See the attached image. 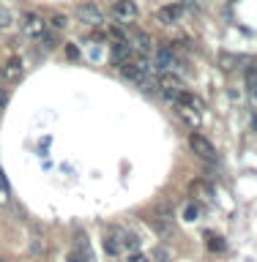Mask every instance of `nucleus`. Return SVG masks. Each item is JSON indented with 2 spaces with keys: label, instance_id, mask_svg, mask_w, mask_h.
Masks as SVG:
<instances>
[{
  "label": "nucleus",
  "instance_id": "obj_30",
  "mask_svg": "<svg viewBox=\"0 0 257 262\" xmlns=\"http://www.w3.org/2000/svg\"><path fill=\"white\" fill-rule=\"evenodd\" d=\"M249 90H252V101H254V104H257V85H252V88H249Z\"/></svg>",
  "mask_w": 257,
  "mask_h": 262
},
{
  "label": "nucleus",
  "instance_id": "obj_11",
  "mask_svg": "<svg viewBox=\"0 0 257 262\" xmlns=\"http://www.w3.org/2000/svg\"><path fill=\"white\" fill-rule=\"evenodd\" d=\"M189 194H192V200H211L213 188H211V183H205V180H192V183H189Z\"/></svg>",
  "mask_w": 257,
  "mask_h": 262
},
{
  "label": "nucleus",
  "instance_id": "obj_3",
  "mask_svg": "<svg viewBox=\"0 0 257 262\" xmlns=\"http://www.w3.org/2000/svg\"><path fill=\"white\" fill-rule=\"evenodd\" d=\"M156 85L162 88V93L167 96L170 101H175V98L186 90V88H184V82H181V77H178V74H172V71H162V74H159V79H156Z\"/></svg>",
  "mask_w": 257,
  "mask_h": 262
},
{
  "label": "nucleus",
  "instance_id": "obj_32",
  "mask_svg": "<svg viewBox=\"0 0 257 262\" xmlns=\"http://www.w3.org/2000/svg\"><path fill=\"white\" fill-rule=\"evenodd\" d=\"M0 262H8V259H6V257H0Z\"/></svg>",
  "mask_w": 257,
  "mask_h": 262
},
{
  "label": "nucleus",
  "instance_id": "obj_27",
  "mask_svg": "<svg viewBox=\"0 0 257 262\" xmlns=\"http://www.w3.org/2000/svg\"><path fill=\"white\" fill-rule=\"evenodd\" d=\"M129 262H151V257H145V254L134 251V254H129Z\"/></svg>",
  "mask_w": 257,
  "mask_h": 262
},
{
  "label": "nucleus",
  "instance_id": "obj_2",
  "mask_svg": "<svg viewBox=\"0 0 257 262\" xmlns=\"http://www.w3.org/2000/svg\"><path fill=\"white\" fill-rule=\"evenodd\" d=\"M126 41H129V47L134 49V52L148 55V57H151V55H153V49H156L153 38L148 36L145 30H140V28H129V30H126Z\"/></svg>",
  "mask_w": 257,
  "mask_h": 262
},
{
  "label": "nucleus",
  "instance_id": "obj_24",
  "mask_svg": "<svg viewBox=\"0 0 257 262\" xmlns=\"http://www.w3.org/2000/svg\"><path fill=\"white\" fill-rule=\"evenodd\" d=\"M66 262H93V259H88V257H82L80 251H71L69 257H66Z\"/></svg>",
  "mask_w": 257,
  "mask_h": 262
},
{
  "label": "nucleus",
  "instance_id": "obj_23",
  "mask_svg": "<svg viewBox=\"0 0 257 262\" xmlns=\"http://www.w3.org/2000/svg\"><path fill=\"white\" fill-rule=\"evenodd\" d=\"M44 254H47V246H44V241L36 237V241H33V257H44Z\"/></svg>",
  "mask_w": 257,
  "mask_h": 262
},
{
  "label": "nucleus",
  "instance_id": "obj_21",
  "mask_svg": "<svg viewBox=\"0 0 257 262\" xmlns=\"http://www.w3.org/2000/svg\"><path fill=\"white\" fill-rule=\"evenodd\" d=\"M41 44H44L47 52H52V49L57 47V36L55 33H44V36H41Z\"/></svg>",
  "mask_w": 257,
  "mask_h": 262
},
{
  "label": "nucleus",
  "instance_id": "obj_14",
  "mask_svg": "<svg viewBox=\"0 0 257 262\" xmlns=\"http://www.w3.org/2000/svg\"><path fill=\"white\" fill-rule=\"evenodd\" d=\"M175 106H178V115H181V118H184L192 128L200 126V112H197V110H192V106H184V104H175Z\"/></svg>",
  "mask_w": 257,
  "mask_h": 262
},
{
  "label": "nucleus",
  "instance_id": "obj_18",
  "mask_svg": "<svg viewBox=\"0 0 257 262\" xmlns=\"http://www.w3.org/2000/svg\"><path fill=\"white\" fill-rule=\"evenodd\" d=\"M123 249H126L129 254L140 251V237H137V235H129V232H126V237H123Z\"/></svg>",
  "mask_w": 257,
  "mask_h": 262
},
{
  "label": "nucleus",
  "instance_id": "obj_31",
  "mask_svg": "<svg viewBox=\"0 0 257 262\" xmlns=\"http://www.w3.org/2000/svg\"><path fill=\"white\" fill-rule=\"evenodd\" d=\"M6 79V74H3V69H0V82H3Z\"/></svg>",
  "mask_w": 257,
  "mask_h": 262
},
{
  "label": "nucleus",
  "instance_id": "obj_16",
  "mask_svg": "<svg viewBox=\"0 0 257 262\" xmlns=\"http://www.w3.org/2000/svg\"><path fill=\"white\" fill-rule=\"evenodd\" d=\"M74 251H80L82 257H88V259H93V254H90V243H88V235H77L74 237Z\"/></svg>",
  "mask_w": 257,
  "mask_h": 262
},
{
  "label": "nucleus",
  "instance_id": "obj_26",
  "mask_svg": "<svg viewBox=\"0 0 257 262\" xmlns=\"http://www.w3.org/2000/svg\"><path fill=\"white\" fill-rule=\"evenodd\" d=\"M8 205V188H6V183H0V208H6Z\"/></svg>",
  "mask_w": 257,
  "mask_h": 262
},
{
  "label": "nucleus",
  "instance_id": "obj_20",
  "mask_svg": "<svg viewBox=\"0 0 257 262\" xmlns=\"http://www.w3.org/2000/svg\"><path fill=\"white\" fill-rule=\"evenodd\" d=\"M151 259H156V262H170V251L164 249V246H156V249H151Z\"/></svg>",
  "mask_w": 257,
  "mask_h": 262
},
{
  "label": "nucleus",
  "instance_id": "obj_22",
  "mask_svg": "<svg viewBox=\"0 0 257 262\" xmlns=\"http://www.w3.org/2000/svg\"><path fill=\"white\" fill-rule=\"evenodd\" d=\"M197 216H200V205H197V202H189L186 210H184V219H186V221H194Z\"/></svg>",
  "mask_w": 257,
  "mask_h": 262
},
{
  "label": "nucleus",
  "instance_id": "obj_6",
  "mask_svg": "<svg viewBox=\"0 0 257 262\" xmlns=\"http://www.w3.org/2000/svg\"><path fill=\"white\" fill-rule=\"evenodd\" d=\"M123 237H126V232H123L121 227H110L104 232V241H102V246H104V251L110 254V257H121L123 251Z\"/></svg>",
  "mask_w": 257,
  "mask_h": 262
},
{
  "label": "nucleus",
  "instance_id": "obj_25",
  "mask_svg": "<svg viewBox=\"0 0 257 262\" xmlns=\"http://www.w3.org/2000/svg\"><path fill=\"white\" fill-rule=\"evenodd\" d=\"M66 55H69V60H77V57H80V49L74 47V44H66Z\"/></svg>",
  "mask_w": 257,
  "mask_h": 262
},
{
  "label": "nucleus",
  "instance_id": "obj_9",
  "mask_svg": "<svg viewBox=\"0 0 257 262\" xmlns=\"http://www.w3.org/2000/svg\"><path fill=\"white\" fill-rule=\"evenodd\" d=\"M22 30L28 33V36H33V38H41L47 33V25H44V19H41L38 14H25L22 16Z\"/></svg>",
  "mask_w": 257,
  "mask_h": 262
},
{
  "label": "nucleus",
  "instance_id": "obj_5",
  "mask_svg": "<svg viewBox=\"0 0 257 262\" xmlns=\"http://www.w3.org/2000/svg\"><path fill=\"white\" fill-rule=\"evenodd\" d=\"M77 19L88 28H102L104 25V11L96 3H80L77 6Z\"/></svg>",
  "mask_w": 257,
  "mask_h": 262
},
{
  "label": "nucleus",
  "instance_id": "obj_7",
  "mask_svg": "<svg viewBox=\"0 0 257 262\" xmlns=\"http://www.w3.org/2000/svg\"><path fill=\"white\" fill-rule=\"evenodd\" d=\"M110 14H112L118 22L129 25V22H134L137 16H140V8H137L134 0H115L112 8H110Z\"/></svg>",
  "mask_w": 257,
  "mask_h": 262
},
{
  "label": "nucleus",
  "instance_id": "obj_19",
  "mask_svg": "<svg viewBox=\"0 0 257 262\" xmlns=\"http://www.w3.org/2000/svg\"><path fill=\"white\" fill-rule=\"evenodd\" d=\"M49 25H52V30H66V28H69V16H66V14H55L52 19H49Z\"/></svg>",
  "mask_w": 257,
  "mask_h": 262
},
{
  "label": "nucleus",
  "instance_id": "obj_10",
  "mask_svg": "<svg viewBox=\"0 0 257 262\" xmlns=\"http://www.w3.org/2000/svg\"><path fill=\"white\" fill-rule=\"evenodd\" d=\"M181 14H184V8H181L178 3H170V6H164L156 11V16H159V22L162 25H172V22H178L181 19Z\"/></svg>",
  "mask_w": 257,
  "mask_h": 262
},
{
  "label": "nucleus",
  "instance_id": "obj_13",
  "mask_svg": "<svg viewBox=\"0 0 257 262\" xmlns=\"http://www.w3.org/2000/svg\"><path fill=\"white\" fill-rule=\"evenodd\" d=\"M241 63H244V57H238V55H233V52H222V55H219V69L225 71V74L235 71Z\"/></svg>",
  "mask_w": 257,
  "mask_h": 262
},
{
  "label": "nucleus",
  "instance_id": "obj_29",
  "mask_svg": "<svg viewBox=\"0 0 257 262\" xmlns=\"http://www.w3.org/2000/svg\"><path fill=\"white\" fill-rule=\"evenodd\" d=\"M6 104H8V93H6L3 88H0V106H6Z\"/></svg>",
  "mask_w": 257,
  "mask_h": 262
},
{
  "label": "nucleus",
  "instance_id": "obj_8",
  "mask_svg": "<svg viewBox=\"0 0 257 262\" xmlns=\"http://www.w3.org/2000/svg\"><path fill=\"white\" fill-rule=\"evenodd\" d=\"M175 52H172V47H156L153 55H151V69L156 71H170L175 69Z\"/></svg>",
  "mask_w": 257,
  "mask_h": 262
},
{
  "label": "nucleus",
  "instance_id": "obj_28",
  "mask_svg": "<svg viewBox=\"0 0 257 262\" xmlns=\"http://www.w3.org/2000/svg\"><path fill=\"white\" fill-rule=\"evenodd\" d=\"M6 25H11V16H8V11L0 8V28H6Z\"/></svg>",
  "mask_w": 257,
  "mask_h": 262
},
{
  "label": "nucleus",
  "instance_id": "obj_12",
  "mask_svg": "<svg viewBox=\"0 0 257 262\" xmlns=\"http://www.w3.org/2000/svg\"><path fill=\"white\" fill-rule=\"evenodd\" d=\"M175 104H184V106H192V110H197V112H203L205 110V104H203V98L200 96H194L192 90H184L178 98H175Z\"/></svg>",
  "mask_w": 257,
  "mask_h": 262
},
{
  "label": "nucleus",
  "instance_id": "obj_1",
  "mask_svg": "<svg viewBox=\"0 0 257 262\" xmlns=\"http://www.w3.org/2000/svg\"><path fill=\"white\" fill-rule=\"evenodd\" d=\"M148 224H151V229L162 237V241H172V235H175L172 210L167 208V205H159V208H156V213H153L151 219H148Z\"/></svg>",
  "mask_w": 257,
  "mask_h": 262
},
{
  "label": "nucleus",
  "instance_id": "obj_15",
  "mask_svg": "<svg viewBox=\"0 0 257 262\" xmlns=\"http://www.w3.org/2000/svg\"><path fill=\"white\" fill-rule=\"evenodd\" d=\"M205 241H208V249L213 251V254H222L227 249V241L222 235H213V232H205Z\"/></svg>",
  "mask_w": 257,
  "mask_h": 262
},
{
  "label": "nucleus",
  "instance_id": "obj_4",
  "mask_svg": "<svg viewBox=\"0 0 257 262\" xmlns=\"http://www.w3.org/2000/svg\"><path fill=\"white\" fill-rule=\"evenodd\" d=\"M189 147H192V153L200 156L203 161H213V159H216V147H213V142H211L208 137L197 134V131L189 134Z\"/></svg>",
  "mask_w": 257,
  "mask_h": 262
},
{
  "label": "nucleus",
  "instance_id": "obj_17",
  "mask_svg": "<svg viewBox=\"0 0 257 262\" xmlns=\"http://www.w3.org/2000/svg\"><path fill=\"white\" fill-rule=\"evenodd\" d=\"M3 74H6L8 79H16V77L22 74V60H16V57H14V60H8V69H6Z\"/></svg>",
  "mask_w": 257,
  "mask_h": 262
}]
</instances>
